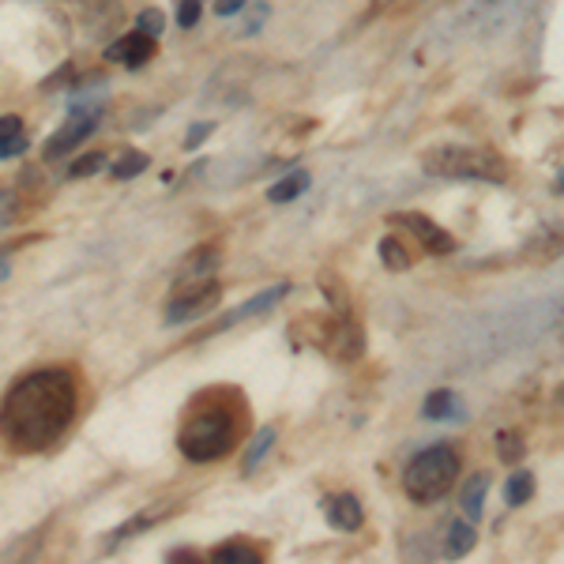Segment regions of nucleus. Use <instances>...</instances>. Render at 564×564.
<instances>
[{
	"label": "nucleus",
	"instance_id": "obj_29",
	"mask_svg": "<svg viewBox=\"0 0 564 564\" xmlns=\"http://www.w3.org/2000/svg\"><path fill=\"white\" fill-rule=\"evenodd\" d=\"M15 223V196L12 193H0V230Z\"/></svg>",
	"mask_w": 564,
	"mask_h": 564
},
{
	"label": "nucleus",
	"instance_id": "obj_1",
	"mask_svg": "<svg viewBox=\"0 0 564 564\" xmlns=\"http://www.w3.org/2000/svg\"><path fill=\"white\" fill-rule=\"evenodd\" d=\"M79 411V388L68 369H34L0 399V441L15 456L50 452Z\"/></svg>",
	"mask_w": 564,
	"mask_h": 564
},
{
	"label": "nucleus",
	"instance_id": "obj_24",
	"mask_svg": "<svg viewBox=\"0 0 564 564\" xmlns=\"http://www.w3.org/2000/svg\"><path fill=\"white\" fill-rule=\"evenodd\" d=\"M271 444H275V430H260L257 436H252V444L245 448V459H241L245 475H249V470H257V463L263 459V452H268Z\"/></svg>",
	"mask_w": 564,
	"mask_h": 564
},
{
	"label": "nucleus",
	"instance_id": "obj_6",
	"mask_svg": "<svg viewBox=\"0 0 564 564\" xmlns=\"http://www.w3.org/2000/svg\"><path fill=\"white\" fill-rule=\"evenodd\" d=\"M98 121H102V109L98 106H79V109H72L68 113V121L61 124L57 132H53V140L45 143V162H53V159H61V154H68V151H76L79 143L90 140V132L98 129Z\"/></svg>",
	"mask_w": 564,
	"mask_h": 564
},
{
	"label": "nucleus",
	"instance_id": "obj_17",
	"mask_svg": "<svg viewBox=\"0 0 564 564\" xmlns=\"http://www.w3.org/2000/svg\"><path fill=\"white\" fill-rule=\"evenodd\" d=\"M308 188V174L305 170H294V174H286L282 181H275V185L268 188V199L271 204H290V199H297Z\"/></svg>",
	"mask_w": 564,
	"mask_h": 564
},
{
	"label": "nucleus",
	"instance_id": "obj_26",
	"mask_svg": "<svg viewBox=\"0 0 564 564\" xmlns=\"http://www.w3.org/2000/svg\"><path fill=\"white\" fill-rule=\"evenodd\" d=\"M102 166H106V154L90 151V154H84V159H79L76 166L68 170V177H90V174H98Z\"/></svg>",
	"mask_w": 564,
	"mask_h": 564
},
{
	"label": "nucleus",
	"instance_id": "obj_2",
	"mask_svg": "<svg viewBox=\"0 0 564 564\" xmlns=\"http://www.w3.org/2000/svg\"><path fill=\"white\" fill-rule=\"evenodd\" d=\"M230 391H207L188 406V417L177 433V448L193 463H215L230 456L245 425V406L230 403Z\"/></svg>",
	"mask_w": 564,
	"mask_h": 564
},
{
	"label": "nucleus",
	"instance_id": "obj_7",
	"mask_svg": "<svg viewBox=\"0 0 564 564\" xmlns=\"http://www.w3.org/2000/svg\"><path fill=\"white\" fill-rule=\"evenodd\" d=\"M321 347H324V354H332L335 361H354V358H361V350H366V332L354 324L350 313L327 316L324 332H321Z\"/></svg>",
	"mask_w": 564,
	"mask_h": 564
},
{
	"label": "nucleus",
	"instance_id": "obj_14",
	"mask_svg": "<svg viewBox=\"0 0 564 564\" xmlns=\"http://www.w3.org/2000/svg\"><path fill=\"white\" fill-rule=\"evenodd\" d=\"M459 395L452 388H436L425 395V406H422V414L430 417V422H444V417H459Z\"/></svg>",
	"mask_w": 564,
	"mask_h": 564
},
{
	"label": "nucleus",
	"instance_id": "obj_27",
	"mask_svg": "<svg viewBox=\"0 0 564 564\" xmlns=\"http://www.w3.org/2000/svg\"><path fill=\"white\" fill-rule=\"evenodd\" d=\"M162 26H166V20H162V12H159V8H148V12H140V20H135V31L151 34V39H159V34H162Z\"/></svg>",
	"mask_w": 564,
	"mask_h": 564
},
{
	"label": "nucleus",
	"instance_id": "obj_25",
	"mask_svg": "<svg viewBox=\"0 0 564 564\" xmlns=\"http://www.w3.org/2000/svg\"><path fill=\"white\" fill-rule=\"evenodd\" d=\"M321 286H324V297H327V305L332 308H339V313H347L350 308V302H347V294H343V282H339V275H321Z\"/></svg>",
	"mask_w": 564,
	"mask_h": 564
},
{
	"label": "nucleus",
	"instance_id": "obj_5",
	"mask_svg": "<svg viewBox=\"0 0 564 564\" xmlns=\"http://www.w3.org/2000/svg\"><path fill=\"white\" fill-rule=\"evenodd\" d=\"M223 290H218L215 279H193V282H177V294L174 302L166 305V324L177 327V324H188V321H199L207 316L212 308L218 305Z\"/></svg>",
	"mask_w": 564,
	"mask_h": 564
},
{
	"label": "nucleus",
	"instance_id": "obj_22",
	"mask_svg": "<svg viewBox=\"0 0 564 564\" xmlns=\"http://www.w3.org/2000/svg\"><path fill=\"white\" fill-rule=\"evenodd\" d=\"M523 452H527V444H523V436L520 433H512V430H505V433H497V456L500 463H520L523 459Z\"/></svg>",
	"mask_w": 564,
	"mask_h": 564
},
{
	"label": "nucleus",
	"instance_id": "obj_15",
	"mask_svg": "<svg viewBox=\"0 0 564 564\" xmlns=\"http://www.w3.org/2000/svg\"><path fill=\"white\" fill-rule=\"evenodd\" d=\"M218 268V249L215 245H204V249H196L193 257H188L185 271H181L177 282H193V279H212Z\"/></svg>",
	"mask_w": 564,
	"mask_h": 564
},
{
	"label": "nucleus",
	"instance_id": "obj_4",
	"mask_svg": "<svg viewBox=\"0 0 564 564\" xmlns=\"http://www.w3.org/2000/svg\"><path fill=\"white\" fill-rule=\"evenodd\" d=\"M459 478V456L448 444H433V448L417 452L403 470V489L414 505H433L436 497H444L452 489V481Z\"/></svg>",
	"mask_w": 564,
	"mask_h": 564
},
{
	"label": "nucleus",
	"instance_id": "obj_30",
	"mask_svg": "<svg viewBox=\"0 0 564 564\" xmlns=\"http://www.w3.org/2000/svg\"><path fill=\"white\" fill-rule=\"evenodd\" d=\"M215 132V124L212 121H199V124H193V129H188V140H185V148H199V143L207 140V135Z\"/></svg>",
	"mask_w": 564,
	"mask_h": 564
},
{
	"label": "nucleus",
	"instance_id": "obj_16",
	"mask_svg": "<svg viewBox=\"0 0 564 564\" xmlns=\"http://www.w3.org/2000/svg\"><path fill=\"white\" fill-rule=\"evenodd\" d=\"M212 561L215 564H260V550L249 542H226L218 545V550H212Z\"/></svg>",
	"mask_w": 564,
	"mask_h": 564
},
{
	"label": "nucleus",
	"instance_id": "obj_10",
	"mask_svg": "<svg viewBox=\"0 0 564 564\" xmlns=\"http://www.w3.org/2000/svg\"><path fill=\"white\" fill-rule=\"evenodd\" d=\"M324 516H327V523H332L335 531H343V534H354L361 527V520H366V512H361V500L354 494L327 497L324 500Z\"/></svg>",
	"mask_w": 564,
	"mask_h": 564
},
{
	"label": "nucleus",
	"instance_id": "obj_23",
	"mask_svg": "<svg viewBox=\"0 0 564 564\" xmlns=\"http://www.w3.org/2000/svg\"><path fill=\"white\" fill-rule=\"evenodd\" d=\"M380 260H384L388 271H406V268H411V252L399 245V238H384V241H380Z\"/></svg>",
	"mask_w": 564,
	"mask_h": 564
},
{
	"label": "nucleus",
	"instance_id": "obj_18",
	"mask_svg": "<svg viewBox=\"0 0 564 564\" xmlns=\"http://www.w3.org/2000/svg\"><path fill=\"white\" fill-rule=\"evenodd\" d=\"M486 494H489V475H475L463 486V512L470 516V520H481V508H486Z\"/></svg>",
	"mask_w": 564,
	"mask_h": 564
},
{
	"label": "nucleus",
	"instance_id": "obj_9",
	"mask_svg": "<svg viewBox=\"0 0 564 564\" xmlns=\"http://www.w3.org/2000/svg\"><path fill=\"white\" fill-rule=\"evenodd\" d=\"M151 57H154V39L143 31L124 34V39H117L106 50V61H117V65H124V68H140V65H148Z\"/></svg>",
	"mask_w": 564,
	"mask_h": 564
},
{
	"label": "nucleus",
	"instance_id": "obj_21",
	"mask_svg": "<svg viewBox=\"0 0 564 564\" xmlns=\"http://www.w3.org/2000/svg\"><path fill=\"white\" fill-rule=\"evenodd\" d=\"M143 170H151V159L143 151H124L121 159L113 162V177L117 181H132V177H140Z\"/></svg>",
	"mask_w": 564,
	"mask_h": 564
},
{
	"label": "nucleus",
	"instance_id": "obj_12",
	"mask_svg": "<svg viewBox=\"0 0 564 564\" xmlns=\"http://www.w3.org/2000/svg\"><path fill=\"white\" fill-rule=\"evenodd\" d=\"M181 508V500H154L151 508H143L140 516H132L124 527H117V534H113V542H124V539H132V534H140V531H148V527L154 523H162V520H170Z\"/></svg>",
	"mask_w": 564,
	"mask_h": 564
},
{
	"label": "nucleus",
	"instance_id": "obj_8",
	"mask_svg": "<svg viewBox=\"0 0 564 564\" xmlns=\"http://www.w3.org/2000/svg\"><path fill=\"white\" fill-rule=\"evenodd\" d=\"M391 226H406V230L414 234L417 241H422V249L430 252V257H448L452 249H456V238H452L444 226H436L430 215H417V212H395L388 218Z\"/></svg>",
	"mask_w": 564,
	"mask_h": 564
},
{
	"label": "nucleus",
	"instance_id": "obj_31",
	"mask_svg": "<svg viewBox=\"0 0 564 564\" xmlns=\"http://www.w3.org/2000/svg\"><path fill=\"white\" fill-rule=\"evenodd\" d=\"M245 4H249V0H215V15H234V12H241Z\"/></svg>",
	"mask_w": 564,
	"mask_h": 564
},
{
	"label": "nucleus",
	"instance_id": "obj_33",
	"mask_svg": "<svg viewBox=\"0 0 564 564\" xmlns=\"http://www.w3.org/2000/svg\"><path fill=\"white\" fill-rule=\"evenodd\" d=\"M8 279V260H0V282Z\"/></svg>",
	"mask_w": 564,
	"mask_h": 564
},
{
	"label": "nucleus",
	"instance_id": "obj_13",
	"mask_svg": "<svg viewBox=\"0 0 564 564\" xmlns=\"http://www.w3.org/2000/svg\"><path fill=\"white\" fill-rule=\"evenodd\" d=\"M26 148H31V140H26L20 117H0V159H15Z\"/></svg>",
	"mask_w": 564,
	"mask_h": 564
},
{
	"label": "nucleus",
	"instance_id": "obj_32",
	"mask_svg": "<svg viewBox=\"0 0 564 564\" xmlns=\"http://www.w3.org/2000/svg\"><path fill=\"white\" fill-rule=\"evenodd\" d=\"M388 4H395V0H372V8H369V15H366V20H361V23H369V20H377V15L380 12H384V8Z\"/></svg>",
	"mask_w": 564,
	"mask_h": 564
},
{
	"label": "nucleus",
	"instance_id": "obj_28",
	"mask_svg": "<svg viewBox=\"0 0 564 564\" xmlns=\"http://www.w3.org/2000/svg\"><path fill=\"white\" fill-rule=\"evenodd\" d=\"M199 12H204V4H199V0H177V23L185 26V31L199 23Z\"/></svg>",
	"mask_w": 564,
	"mask_h": 564
},
{
	"label": "nucleus",
	"instance_id": "obj_3",
	"mask_svg": "<svg viewBox=\"0 0 564 564\" xmlns=\"http://www.w3.org/2000/svg\"><path fill=\"white\" fill-rule=\"evenodd\" d=\"M425 174L452 177V181H489V185H505L512 177L508 162L494 148H463V143H444L422 154Z\"/></svg>",
	"mask_w": 564,
	"mask_h": 564
},
{
	"label": "nucleus",
	"instance_id": "obj_11",
	"mask_svg": "<svg viewBox=\"0 0 564 564\" xmlns=\"http://www.w3.org/2000/svg\"><path fill=\"white\" fill-rule=\"evenodd\" d=\"M290 294V282H279V286H268V290H260L257 297H249L245 305H238L234 313H226L223 316V324L212 327V332H223V327H234V324H241V321H249V316H260V313H268V308H275L282 297Z\"/></svg>",
	"mask_w": 564,
	"mask_h": 564
},
{
	"label": "nucleus",
	"instance_id": "obj_19",
	"mask_svg": "<svg viewBox=\"0 0 564 564\" xmlns=\"http://www.w3.org/2000/svg\"><path fill=\"white\" fill-rule=\"evenodd\" d=\"M505 497H508V505H512V508L527 505V500L534 497V475H531V470H512V478H508V486H505Z\"/></svg>",
	"mask_w": 564,
	"mask_h": 564
},
{
	"label": "nucleus",
	"instance_id": "obj_20",
	"mask_svg": "<svg viewBox=\"0 0 564 564\" xmlns=\"http://www.w3.org/2000/svg\"><path fill=\"white\" fill-rule=\"evenodd\" d=\"M478 545V531L470 523H452V531H448V553L452 557H467L470 550Z\"/></svg>",
	"mask_w": 564,
	"mask_h": 564
},
{
	"label": "nucleus",
	"instance_id": "obj_34",
	"mask_svg": "<svg viewBox=\"0 0 564 564\" xmlns=\"http://www.w3.org/2000/svg\"><path fill=\"white\" fill-rule=\"evenodd\" d=\"M557 403H561V406H564V388H561V391H557Z\"/></svg>",
	"mask_w": 564,
	"mask_h": 564
}]
</instances>
